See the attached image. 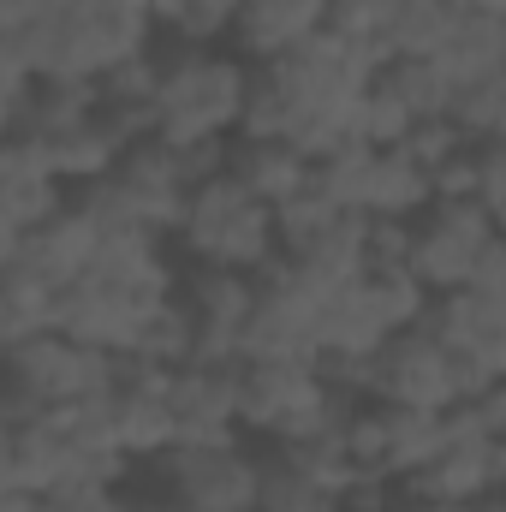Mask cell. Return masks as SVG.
<instances>
[{"instance_id":"6da1fadb","label":"cell","mask_w":506,"mask_h":512,"mask_svg":"<svg viewBox=\"0 0 506 512\" xmlns=\"http://www.w3.org/2000/svg\"><path fill=\"white\" fill-rule=\"evenodd\" d=\"M376 66L381 54L334 36V30H316L310 42H298L274 60H256L239 131L292 137L316 161L346 143H364V96H370Z\"/></svg>"},{"instance_id":"7a4b0ae2","label":"cell","mask_w":506,"mask_h":512,"mask_svg":"<svg viewBox=\"0 0 506 512\" xmlns=\"http://www.w3.org/2000/svg\"><path fill=\"white\" fill-rule=\"evenodd\" d=\"M155 42V12L137 0H66L36 24L0 30V72L42 84H102L143 60Z\"/></svg>"},{"instance_id":"3957f363","label":"cell","mask_w":506,"mask_h":512,"mask_svg":"<svg viewBox=\"0 0 506 512\" xmlns=\"http://www.w3.org/2000/svg\"><path fill=\"white\" fill-rule=\"evenodd\" d=\"M149 72H155V131L173 143H227L245 126L256 60L239 54L233 42L197 48L173 30L155 24L149 42Z\"/></svg>"},{"instance_id":"277c9868","label":"cell","mask_w":506,"mask_h":512,"mask_svg":"<svg viewBox=\"0 0 506 512\" xmlns=\"http://www.w3.org/2000/svg\"><path fill=\"white\" fill-rule=\"evenodd\" d=\"M173 251H179V262L262 274L280 262V215L233 173H215L185 197V215L173 227Z\"/></svg>"},{"instance_id":"5b68a950","label":"cell","mask_w":506,"mask_h":512,"mask_svg":"<svg viewBox=\"0 0 506 512\" xmlns=\"http://www.w3.org/2000/svg\"><path fill=\"white\" fill-rule=\"evenodd\" d=\"M114 352H96L60 328L30 334L6 346V387H0V417H36V411H72L108 393Z\"/></svg>"},{"instance_id":"8992f818","label":"cell","mask_w":506,"mask_h":512,"mask_svg":"<svg viewBox=\"0 0 506 512\" xmlns=\"http://www.w3.org/2000/svg\"><path fill=\"white\" fill-rule=\"evenodd\" d=\"M316 179L364 221H411L435 203V173L417 161L411 143H346L316 161Z\"/></svg>"},{"instance_id":"52a82bcc","label":"cell","mask_w":506,"mask_h":512,"mask_svg":"<svg viewBox=\"0 0 506 512\" xmlns=\"http://www.w3.org/2000/svg\"><path fill=\"white\" fill-rule=\"evenodd\" d=\"M429 316V292L411 268H364L346 292L328 298V328H322V358H352L370 364L381 346Z\"/></svg>"},{"instance_id":"ba28073f","label":"cell","mask_w":506,"mask_h":512,"mask_svg":"<svg viewBox=\"0 0 506 512\" xmlns=\"http://www.w3.org/2000/svg\"><path fill=\"white\" fill-rule=\"evenodd\" d=\"M501 221L489 203H477L471 191H441L423 215H411V251H405V268L423 280L429 298L441 292H459L471 286L483 251L495 245Z\"/></svg>"},{"instance_id":"9c48e42d","label":"cell","mask_w":506,"mask_h":512,"mask_svg":"<svg viewBox=\"0 0 506 512\" xmlns=\"http://www.w3.org/2000/svg\"><path fill=\"white\" fill-rule=\"evenodd\" d=\"M334 417V393L316 358H239V429L245 435H304Z\"/></svg>"},{"instance_id":"30bf717a","label":"cell","mask_w":506,"mask_h":512,"mask_svg":"<svg viewBox=\"0 0 506 512\" xmlns=\"http://www.w3.org/2000/svg\"><path fill=\"white\" fill-rule=\"evenodd\" d=\"M459 84L429 54H387L364 96V143H411L423 126L453 120Z\"/></svg>"},{"instance_id":"8fae6325","label":"cell","mask_w":506,"mask_h":512,"mask_svg":"<svg viewBox=\"0 0 506 512\" xmlns=\"http://www.w3.org/2000/svg\"><path fill=\"white\" fill-rule=\"evenodd\" d=\"M441 429H447L441 411H411V405H387L376 393H358L346 405V459H352L358 477L393 483V477H411L429 459Z\"/></svg>"},{"instance_id":"7c38bea8","label":"cell","mask_w":506,"mask_h":512,"mask_svg":"<svg viewBox=\"0 0 506 512\" xmlns=\"http://www.w3.org/2000/svg\"><path fill=\"white\" fill-rule=\"evenodd\" d=\"M364 387L387 405H411V411H453L459 405V370H453V346L429 328V316L405 334H393L370 358Z\"/></svg>"},{"instance_id":"4fadbf2b","label":"cell","mask_w":506,"mask_h":512,"mask_svg":"<svg viewBox=\"0 0 506 512\" xmlns=\"http://www.w3.org/2000/svg\"><path fill=\"white\" fill-rule=\"evenodd\" d=\"M322 328H328V298L292 280L280 262L256 274L251 322L239 340V358H322Z\"/></svg>"},{"instance_id":"5bb4252c","label":"cell","mask_w":506,"mask_h":512,"mask_svg":"<svg viewBox=\"0 0 506 512\" xmlns=\"http://www.w3.org/2000/svg\"><path fill=\"white\" fill-rule=\"evenodd\" d=\"M251 298H256V274L179 262L173 304L185 316L191 358H239V340H245V322H251Z\"/></svg>"},{"instance_id":"9a60e30c","label":"cell","mask_w":506,"mask_h":512,"mask_svg":"<svg viewBox=\"0 0 506 512\" xmlns=\"http://www.w3.org/2000/svg\"><path fill=\"white\" fill-rule=\"evenodd\" d=\"M167 459H173V477H179L191 512H256L262 465H256V441L245 429L179 441V447H167Z\"/></svg>"},{"instance_id":"2e32d148","label":"cell","mask_w":506,"mask_h":512,"mask_svg":"<svg viewBox=\"0 0 506 512\" xmlns=\"http://www.w3.org/2000/svg\"><path fill=\"white\" fill-rule=\"evenodd\" d=\"M66 477H90L72 435H66V417L60 411H36V417H0V489H54Z\"/></svg>"},{"instance_id":"e0dca14e","label":"cell","mask_w":506,"mask_h":512,"mask_svg":"<svg viewBox=\"0 0 506 512\" xmlns=\"http://www.w3.org/2000/svg\"><path fill=\"white\" fill-rule=\"evenodd\" d=\"M495 477H501V471H495V441H489L465 411H447L441 441H435L429 459L411 471V483H417L435 507H471Z\"/></svg>"},{"instance_id":"ac0fdd59","label":"cell","mask_w":506,"mask_h":512,"mask_svg":"<svg viewBox=\"0 0 506 512\" xmlns=\"http://www.w3.org/2000/svg\"><path fill=\"white\" fill-rule=\"evenodd\" d=\"M72 185L42 161L36 143H0V245L30 239L42 221L66 209Z\"/></svg>"},{"instance_id":"d6986e66","label":"cell","mask_w":506,"mask_h":512,"mask_svg":"<svg viewBox=\"0 0 506 512\" xmlns=\"http://www.w3.org/2000/svg\"><path fill=\"white\" fill-rule=\"evenodd\" d=\"M179 441L239 435V358H185L173 370Z\"/></svg>"},{"instance_id":"ffe728a7","label":"cell","mask_w":506,"mask_h":512,"mask_svg":"<svg viewBox=\"0 0 506 512\" xmlns=\"http://www.w3.org/2000/svg\"><path fill=\"white\" fill-rule=\"evenodd\" d=\"M429 328L453 352H465V358L489 364L495 376H506V298H489L477 286L441 292V298H429Z\"/></svg>"},{"instance_id":"44dd1931","label":"cell","mask_w":506,"mask_h":512,"mask_svg":"<svg viewBox=\"0 0 506 512\" xmlns=\"http://www.w3.org/2000/svg\"><path fill=\"white\" fill-rule=\"evenodd\" d=\"M227 173L239 179V185H251L262 203H292L310 179H316V155L310 149H298L292 137H251V131H239L233 143H227Z\"/></svg>"},{"instance_id":"7402d4cb","label":"cell","mask_w":506,"mask_h":512,"mask_svg":"<svg viewBox=\"0 0 506 512\" xmlns=\"http://www.w3.org/2000/svg\"><path fill=\"white\" fill-rule=\"evenodd\" d=\"M0 262H24V268H36L42 280L72 286V280L96 262V221H90V215L66 197V209H60L54 221H42L30 239L0 245Z\"/></svg>"},{"instance_id":"603a6c76","label":"cell","mask_w":506,"mask_h":512,"mask_svg":"<svg viewBox=\"0 0 506 512\" xmlns=\"http://www.w3.org/2000/svg\"><path fill=\"white\" fill-rule=\"evenodd\" d=\"M328 12H334V0H245L233 48L251 60H274V54L310 42L316 30H328Z\"/></svg>"},{"instance_id":"cb8c5ba5","label":"cell","mask_w":506,"mask_h":512,"mask_svg":"<svg viewBox=\"0 0 506 512\" xmlns=\"http://www.w3.org/2000/svg\"><path fill=\"white\" fill-rule=\"evenodd\" d=\"M256 441V435H251ZM256 465H262V489L256 512H340V483H328L322 471L298 465L292 453H280L274 441H256Z\"/></svg>"},{"instance_id":"d4e9b609","label":"cell","mask_w":506,"mask_h":512,"mask_svg":"<svg viewBox=\"0 0 506 512\" xmlns=\"http://www.w3.org/2000/svg\"><path fill=\"white\" fill-rule=\"evenodd\" d=\"M441 66H447V78H453L459 90L477 84V78H489V72H501L506 66V18L465 0L453 36H447V48H441Z\"/></svg>"},{"instance_id":"484cf974","label":"cell","mask_w":506,"mask_h":512,"mask_svg":"<svg viewBox=\"0 0 506 512\" xmlns=\"http://www.w3.org/2000/svg\"><path fill=\"white\" fill-rule=\"evenodd\" d=\"M54 304H60V286L54 280H42L24 262H0V346H18L30 334H48L54 328Z\"/></svg>"},{"instance_id":"4316f807","label":"cell","mask_w":506,"mask_h":512,"mask_svg":"<svg viewBox=\"0 0 506 512\" xmlns=\"http://www.w3.org/2000/svg\"><path fill=\"white\" fill-rule=\"evenodd\" d=\"M459 12H465V0H399V12H393L381 48H387V54H429V60H441V48H447Z\"/></svg>"},{"instance_id":"83f0119b","label":"cell","mask_w":506,"mask_h":512,"mask_svg":"<svg viewBox=\"0 0 506 512\" xmlns=\"http://www.w3.org/2000/svg\"><path fill=\"white\" fill-rule=\"evenodd\" d=\"M239 12H245V0H155V24L185 36V42H197V48L233 42Z\"/></svg>"},{"instance_id":"f1b7e54d","label":"cell","mask_w":506,"mask_h":512,"mask_svg":"<svg viewBox=\"0 0 506 512\" xmlns=\"http://www.w3.org/2000/svg\"><path fill=\"white\" fill-rule=\"evenodd\" d=\"M114 495L126 512H191L185 507V489L173 477V459L167 453H143L126 459V471L114 477Z\"/></svg>"},{"instance_id":"f546056e","label":"cell","mask_w":506,"mask_h":512,"mask_svg":"<svg viewBox=\"0 0 506 512\" xmlns=\"http://www.w3.org/2000/svg\"><path fill=\"white\" fill-rule=\"evenodd\" d=\"M453 126L471 131V137H501L506 131V66L489 72V78H477V84H465L453 96Z\"/></svg>"},{"instance_id":"4dcf8cb0","label":"cell","mask_w":506,"mask_h":512,"mask_svg":"<svg viewBox=\"0 0 506 512\" xmlns=\"http://www.w3.org/2000/svg\"><path fill=\"white\" fill-rule=\"evenodd\" d=\"M393 12H399V0H334V12H328V30L387 60V48H381V42H387V24H393Z\"/></svg>"},{"instance_id":"1f68e13d","label":"cell","mask_w":506,"mask_h":512,"mask_svg":"<svg viewBox=\"0 0 506 512\" xmlns=\"http://www.w3.org/2000/svg\"><path fill=\"white\" fill-rule=\"evenodd\" d=\"M30 512H126V507L114 495V477H66V483L42 489Z\"/></svg>"},{"instance_id":"d6a6232c","label":"cell","mask_w":506,"mask_h":512,"mask_svg":"<svg viewBox=\"0 0 506 512\" xmlns=\"http://www.w3.org/2000/svg\"><path fill=\"white\" fill-rule=\"evenodd\" d=\"M471 197L495 209L506 227V131L501 137H477V161H471Z\"/></svg>"},{"instance_id":"836d02e7","label":"cell","mask_w":506,"mask_h":512,"mask_svg":"<svg viewBox=\"0 0 506 512\" xmlns=\"http://www.w3.org/2000/svg\"><path fill=\"white\" fill-rule=\"evenodd\" d=\"M459 411H465V417H471L489 441H495V435H506V376H495L483 399H471V405H459Z\"/></svg>"},{"instance_id":"e575fe53","label":"cell","mask_w":506,"mask_h":512,"mask_svg":"<svg viewBox=\"0 0 506 512\" xmlns=\"http://www.w3.org/2000/svg\"><path fill=\"white\" fill-rule=\"evenodd\" d=\"M471 286H477V292H489V298H506V227L495 233V245L483 251L477 274H471Z\"/></svg>"},{"instance_id":"d590c367","label":"cell","mask_w":506,"mask_h":512,"mask_svg":"<svg viewBox=\"0 0 506 512\" xmlns=\"http://www.w3.org/2000/svg\"><path fill=\"white\" fill-rule=\"evenodd\" d=\"M66 0H0V30H12V24H36V18H48V12H60Z\"/></svg>"},{"instance_id":"8d00e7d4","label":"cell","mask_w":506,"mask_h":512,"mask_svg":"<svg viewBox=\"0 0 506 512\" xmlns=\"http://www.w3.org/2000/svg\"><path fill=\"white\" fill-rule=\"evenodd\" d=\"M495 471L506 477V435H495Z\"/></svg>"},{"instance_id":"74e56055","label":"cell","mask_w":506,"mask_h":512,"mask_svg":"<svg viewBox=\"0 0 506 512\" xmlns=\"http://www.w3.org/2000/svg\"><path fill=\"white\" fill-rule=\"evenodd\" d=\"M471 6H483V12H501V18H506V0H471Z\"/></svg>"},{"instance_id":"f35d334b","label":"cell","mask_w":506,"mask_h":512,"mask_svg":"<svg viewBox=\"0 0 506 512\" xmlns=\"http://www.w3.org/2000/svg\"><path fill=\"white\" fill-rule=\"evenodd\" d=\"M137 6H149V12H155V0H137Z\"/></svg>"}]
</instances>
